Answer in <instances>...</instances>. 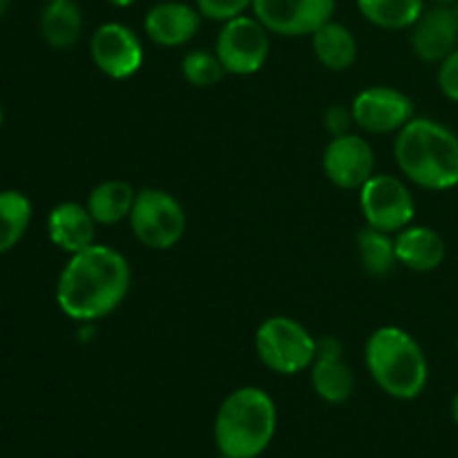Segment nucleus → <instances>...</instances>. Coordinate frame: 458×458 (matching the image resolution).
Instances as JSON below:
<instances>
[{
    "label": "nucleus",
    "instance_id": "f257e3e1",
    "mask_svg": "<svg viewBox=\"0 0 458 458\" xmlns=\"http://www.w3.org/2000/svg\"><path fill=\"white\" fill-rule=\"evenodd\" d=\"M132 271L123 253L107 244H92L70 255L56 282L58 309L70 320L97 322L123 304Z\"/></svg>",
    "mask_w": 458,
    "mask_h": 458
},
{
    "label": "nucleus",
    "instance_id": "f03ea898",
    "mask_svg": "<svg viewBox=\"0 0 458 458\" xmlns=\"http://www.w3.org/2000/svg\"><path fill=\"white\" fill-rule=\"evenodd\" d=\"M398 170L423 191L458 186V134L428 116H414L394 141Z\"/></svg>",
    "mask_w": 458,
    "mask_h": 458
},
{
    "label": "nucleus",
    "instance_id": "7ed1b4c3",
    "mask_svg": "<svg viewBox=\"0 0 458 458\" xmlns=\"http://www.w3.org/2000/svg\"><path fill=\"white\" fill-rule=\"evenodd\" d=\"M277 429V407L259 387L228 394L215 416L213 437L224 458H258L268 450Z\"/></svg>",
    "mask_w": 458,
    "mask_h": 458
},
{
    "label": "nucleus",
    "instance_id": "20e7f679",
    "mask_svg": "<svg viewBox=\"0 0 458 458\" xmlns=\"http://www.w3.org/2000/svg\"><path fill=\"white\" fill-rule=\"evenodd\" d=\"M365 365L374 383L396 401H414L428 387V356L401 327H380L367 338Z\"/></svg>",
    "mask_w": 458,
    "mask_h": 458
},
{
    "label": "nucleus",
    "instance_id": "39448f33",
    "mask_svg": "<svg viewBox=\"0 0 458 458\" xmlns=\"http://www.w3.org/2000/svg\"><path fill=\"white\" fill-rule=\"evenodd\" d=\"M255 352L262 365L273 374L295 376L311 369L318 353V338L289 316H273L258 327Z\"/></svg>",
    "mask_w": 458,
    "mask_h": 458
},
{
    "label": "nucleus",
    "instance_id": "423d86ee",
    "mask_svg": "<svg viewBox=\"0 0 458 458\" xmlns=\"http://www.w3.org/2000/svg\"><path fill=\"white\" fill-rule=\"evenodd\" d=\"M128 222L134 237L152 250H168L177 246L188 224L186 210L177 197L161 188L137 191Z\"/></svg>",
    "mask_w": 458,
    "mask_h": 458
},
{
    "label": "nucleus",
    "instance_id": "0eeeda50",
    "mask_svg": "<svg viewBox=\"0 0 458 458\" xmlns=\"http://www.w3.org/2000/svg\"><path fill=\"white\" fill-rule=\"evenodd\" d=\"M215 54L222 61L226 74L250 76L258 74L271 54V31L255 16L231 18L222 22L215 43Z\"/></svg>",
    "mask_w": 458,
    "mask_h": 458
},
{
    "label": "nucleus",
    "instance_id": "6e6552de",
    "mask_svg": "<svg viewBox=\"0 0 458 458\" xmlns=\"http://www.w3.org/2000/svg\"><path fill=\"white\" fill-rule=\"evenodd\" d=\"M360 210L367 226L396 235L414 222L416 204L410 186L401 177L374 174L360 188Z\"/></svg>",
    "mask_w": 458,
    "mask_h": 458
},
{
    "label": "nucleus",
    "instance_id": "1a4fd4ad",
    "mask_svg": "<svg viewBox=\"0 0 458 458\" xmlns=\"http://www.w3.org/2000/svg\"><path fill=\"white\" fill-rule=\"evenodd\" d=\"M250 9L271 34L300 38L334 18L335 0H253Z\"/></svg>",
    "mask_w": 458,
    "mask_h": 458
},
{
    "label": "nucleus",
    "instance_id": "9d476101",
    "mask_svg": "<svg viewBox=\"0 0 458 458\" xmlns=\"http://www.w3.org/2000/svg\"><path fill=\"white\" fill-rule=\"evenodd\" d=\"M89 56L101 74L125 81L141 70L146 54L137 31L123 22H103L89 36Z\"/></svg>",
    "mask_w": 458,
    "mask_h": 458
},
{
    "label": "nucleus",
    "instance_id": "9b49d317",
    "mask_svg": "<svg viewBox=\"0 0 458 458\" xmlns=\"http://www.w3.org/2000/svg\"><path fill=\"white\" fill-rule=\"evenodd\" d=\"M353 123L369 134L401 132L414 119V101L387 85H374L356 94L352 103Z\"/></svg>",
    "mask_w": 458,
    "mask_h": 458
},
{
    "label": "nucleus",
    "instance_id": "f8f14e48",
    "mask_svg": "<svg viewBox=\"0 0 458 458\" xmlns=\"http://www.w3.org/2000/svg\"><path fill=\"white\" fill-rule=\"evenodd\" d=\"M376 168V152L360 134H343L331 137L322 155V170L334 186L343 191H360Z\"/></svg>",
    "mask_w": 458,
    "mask_h": 458
},
{
    "label": "nucleus",
    "instance_id": "ddd939ff",
    "mask_svg": "<svg viewBox=\"0 0 458 458\" xmlns=\"http://www.w3.org/2000/svg\"><path fill=\"white\" fill-rule=\"evenodd\" d=\"M411 52L423 63H443L458 47V12L434 4L410 27Z\"/></svg>",
    "mask_w": 458,
    "mask_h": 458
},
{
    "label": "nucleus",
    "instance_id": "4468645a",
    "mask_svg": "<svg viewBox=\"0 0 458 458\" xmlns=\"http://www.w3.org/2000/svg\"><path fill=\"white\" fill-rule=\"evenodd\" d=\"M311 387L318 398L331 405H343L356 392V376L344 362L343 344L331 335L318 340V353L311 365Z\"/></svg>",
    "mask_w": 458,
    "mask_h": 458
},
{
    "label": "nucleus",
    "instance_id": "2eb2a0df",
    "mask_svg": "<svg viewBox=\"0 0 458 458\" xmlns=\"http://www.w3.org/2000/svg\"><path fill=\"white\" fill-rule=\"evenodd\" d=\"M199 9L179 0H165L148 9L143 31L159 47H183L201 27Z\"/></svg>",
    "mask_w": 458,
    "mask_h": 458
},
{
    "label": "nucleus",
    "instance_id": "dca6fc26",
    "mask_svg": "<svg viewBox=\"0 0 458 458\" xmlns=\"http://www.w3.org/2000/svg\"><path fill=\"white\" fill-rule=\"evenodd\" d=\"M97 226L88 206L79 201H63L47 215V235L56 249L67 255L81 253L97 244Z\"/></svg>",
    "mask_w": 458,
    "mask_h": 458
},
{
    "label": "nucleus",
    "instance_id": "f3484780",
    "mask_svg": "<svg viewBox=\"0 0 458 458\" xmlns=\"http://www.w3.org/2000/svg\"><path fill=\"white\" fill-rule=\"evenodd\" d=\"M398 264L416 273H432L445 262L447 244L432 226L410 224L394 235Z\"/></svg>",
    "mask_w": 458,
    "mask_h": 458
},
{
    "label": "nucleus",
    "instance_id": "a211bd4d",
    "mask_svg": "<svg viewBox=\"0 0 458 458\" xmlns=\"http://www.w3.org/2000/svg\"><path fill=\"white\" fill-rule=\"evenodd\" d=\"M38 31L52 49H72L83 36V12L74 0H49L40 12Z\"/></svg>",
    "mask_w": 458,
    "mask_h": 458
},
{
    "label": "nucleus",
    "instance_id": "6ab92c4d",
    "mask_svg": "<svg viewBox=\"0 0 458 458\" xmlns=\"http://www.w3.org/2000/svg\"><path fill=\"white\" fill-rule=\"evenodd\" d=\"M311 47L322 67L329 72H347L358 58V40L343 22H329L311 34Z\"/></svg>",
    "mask_w": 458,
    "mask_h": 458
},
{
    "label": "nucleus",
    "instance_id": "aec40b11",
    "mask_svg": "<svg viewBox=\"0 0 458 458\" xmlns=\"http://www.w3.org/2000/svg\"><path fill=\"white\" fill-rule=\"evenodd\" d=\"M137 191L123 179H107L94 186L88 195V210L98 226H114L130 217Z\"/></svg>",
    "mask_w": 458,
    "mask_h": 458
},
{
    "label": "nucleus",
    "instance_id": "412c9836",
    "mask_svg": "<svg viewBox=\"0 0 458 458\" xmlns=\"http://www.w3.org/2000/svg\"><path fill=\"white\" fill-rule=\"evenodd\" d=\"M356 4L367 22L392 31L410 30L425 12V0H356Z\"/></svg>",
    "mask_w": 458,
    "mask_h": 458
},
{
    "label": "nucleus",
    "instance_id": "4be33fe9",
    "mask_svg": "<svg viewBox=\"0 0 458 458\" xmlns=\"http://www.w3.org/2000/svg\"><path fill=\"white\" fill-rule=\"evenodd\" d=\"M358 258L362 268L374 277H385L398 267L396 242L392 233L378 231L374 226H365L356 235Z\"/></svg>",
    "mask_w": 458,
    "mask_h": 458
},
{
    "label": "nucleus",
    "instance_id": "5701e85b",
    "mask_svg": "<svg viewBox=\"0 0 458 458\" xmlns=\"http://www.w3.org/2000/svg\"><path fill=\"white\" fill-rule=\"evenodd\" d=\"M31 213V199L25 192L0 191V255L9 253L25 237Z\"/></svg>",
    "mask_w": 458,
    "mask_h": 458
},
{
    "label": "nucleus",
    "instance_id": "b1692460",
    "mask_svg": "<svg viewBox=\"0 0 458 458\" xmlns=\"http://www.w3.org/2000/svg\"><path fill=\"white\" fill-rule=\"evenodd\" d=\"M182 74L192 88H213L226 76L222 61L215 52L208 49H192L183 56Z\"/></svg>",
    "mask_w": 458,
    "mask_h": 458
},
{
    "label": "nucleus",
    "instance_id": "393cba45",
    "mask_svg": "<svg viewBox=\"0 0 458 458\" xmlns=\"http://www.w3.org/2000/svg\"><path fill=\"white\" fill-rule=\"evenodd\" d=\"M195 7L208 21L226 22L246 13V9L253 7V0H195Z\"/></svg>",
    "mask_w": 458,
    "mask_h": 458
},
{
    "label": "nucleus",
    "instance_id": "a878e982",
    "mask_svg": "<svg viewBox=\"0 0 458 458\" xmlns=\"http://www.w3.org/2000/svg\"><path fill=\"white\" fill-rule=\"evenodd\" d=\"M438 89L443 97L450 98L452 103H458V47L443 63H438L437 74Z\"/></svg>",
    "mask_w": 458,
    "mask_h": 458
},
{
    "label": "nucleus",
    "instance_id": "bb28decb",
    "mask_svg": "<svg viewBox=\"0 0 458 458\" xmlns=\"http://www.w3.org/2000/svg\"><path fill=\"white\" fill-rule=\"evenodd\" d=\"M353 125V112L352 107L344 106H331L325 112V130L331 137H343V134L352 132Z\"/></svg>",
    "mask_w": 458,
    "mask_h": 458
},
{
    "label": "nucleus",
    "instance_id": "cd10ccee",
    "mask_svg": "<svg viewBox=\"0 0 458 458\" xmlns=\"http://www.w3.org/2000/svg\"><path fill=\"white\" fill-rule=\"evenodd\" d=\"M107 3L114 4V7H119V9H125V7H132L137 0H107Z\"/></svg>",
    "mask_w": 458,
    "mask_h": 458
},
{
    "label": "nucleus",
    "instance_id": "c85d7f7f",
    "mask_svg": "<svg viewBox=\"0 0 458 458\" xmlns=\"http://www.w3.org/2000/svg\"><path fill=\"white\" fill-rule=\"evenodd\" d=\"M452 420L458 425V392L454 394V398H452Z\"/></svg>",
    "mask_w": 458,
    "mask_h": 458
},
{
    "label": "nucleus",
    "instance_id": "c756f323",
    "mask_svg": "<svg viewBox=\"0 0 458 458\" xmlns=\"http://www.w3.org/2000/svg\"><path fill=\"white\" fill-rule=\"evenodd\" d=\"M9 3H12V0H0V18H3L4 13H7V9H9Z\"/></svg>",
    "mask_w": 458,
    "mask_h": 458
},
{
    "label": "nucleus",
    "instance_id": "7c9ffc66",
    "mask_svg": "<svg viewBox=\"0 0 458 458\" xmlns=\"http://www.w3.org/2000/svg\"><path fill=\"white\" fill-rule=\"evenodd\" d=\"M432 3H437V4H447V7H456L458 0H432Z\"/></svg>",
    "mask_w": 458,
    "mask_h": 458
},
{
    "label": "nucleus",
    "instance_id": "2f4dec72",
    "mask_svg": "<svg viewBox=\"0 0 458 458\" xmlns=\"http://www.w3.org/2000/svg\"><path fill=\"white\" fill-rule=\"evenodd\" d=\"M3 119H4V110H3V103H0V125H3Z\"/></svg>",
    "mask_w": 458,
    "mask_h": 458
},
{
    "label": "nucleus",
    "instance_id": "473e14b6",
    "mask_svg": "<svg viewBox=\"0 0 458 458\" xmlns=\"http://www.w3.org/2000/svg\"><path fill=\"white\" fill-rule=\"evenodd\" d=\"M456 12H458V4H456Z\"/></svg>",
    "mask_w": 458,
    "mask_h": 458
},
{
    "label": "nucleus",
    "instance_id": "72a5a7b5",
    "mask_svg": "<svg viewBox=\"0 0 458 458\" xmlns=\"http://www.w3.org/2000/svg\"><path fill=\"white\" fill-rule=\"evenodd\" d=\"M45 3H49V0H45Z\"/></svg>",
    "mask_w": 458,
    "mask_h": 458
}]
</instances>
